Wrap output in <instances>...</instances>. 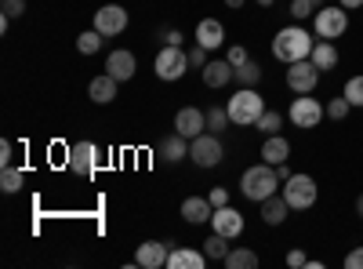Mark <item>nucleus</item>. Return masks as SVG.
I'll return each mask as SVG.
<instances>
[{
    "instance_id": "6ab92c4d",
    "label": "nucleus",
    "mask_w": 363,
    "mask_h": 269,
    "mask_svg": "<svg viewBox=\"0 0 363 269\" xmlns=\"http://www.w3.org/2000/svg\"><path fill=\"white\" fill-rule=\"evenodd\" d=\"M262 160L265 164H287L291 160V142L284 138V135H265V142H262Z\"/></svg>"
},
{
    "instance_id": "20e7f679",
    "label": "nucleus",
    "mask_w": 363,
    "mask_h": 269,
    "mask_svg": "<svg viewBox=\"0 0 363 269\" xmlns=\"http://www.w3.org/2000/svg\"><path fill=\"white\" fill-rule=\"evenodd\" d=\"M349 29V11L342 8V4H335V8H316V15H313V33L320 37V40H338L342 33Z\"/></svg>"
},
{
    "instance_id": "c85d7f7f",
    "label": "nucleus",
    "mask_w": 363,
    "mask_h": 269,
    "mask_svg": "<svg viewBox=\"0 0 363 269\" xmlns=\"http://www.w3.org/2000/svg\"><path fill=\"white\" fill-rule=\"evenodd\" d=\"M262 135H280V128H284V116L277 113V109H265L262 116H258V124H255Z\"/></svg>"
},
{
    "instance_id": "c756f323",
    "label": "nucleus",
    "mask_w": 363,
    "mask_h": 269,
    "mask_svg": "<svg viewBox=\"0 0 363 269\" xmlns=\"http://www.w3.org/2000/svg\"><path fill=\"white\" fill-rule=\"evenodd\" d=\"M22 182H26V175H22V168H4V175H0V190L4 193H18L22 190Z\"/></svg>"
},
{
    "instance_id": "f8f14e48",
    "label": "nucleus",
    "mask_w": 363,
    "mask_h": 269,
    "mask_svg": "<svg viewBox=\"0 0 363 269\" xmlns=\"http://www.w3.org/2000/svg\"><path fill=\"white\" fill-rule=\"evenodd\" d=\"M211 229L215 233H222V236H229V241H236L240 233H244V215L236 212V207H215V215H211Z\"/></svg>"
},
{
    "instance_id": "4468645a",
    "label": "nucleus",
    "mask_w": 363,
    "mask_h": 269,
    "mask_svg": "<svg viewBox=\"0 0 363 269\" xmlns=\"http://www.w3.org/2000/svg\"><path fill=\"white\" fill-rule=\"evenodd\" d=\"M167 255H171V244H164V241H145V244H138V251H135V265H142V269H164V265H167Z\"/></svg>"
},
{
    "instance_id": "39448f33",
    "label": "nucleus",
    "mask_w": 363,
    "mask_h": 269,
    "mask_svg": "<svg viewBox=\"0 0 363 269\" xmlns=\"http://www.w3.org/2000/svg\"><path fill=\"white\" fill-rule=\"evenodd\" d=\"M320 197V186L313 175H291L284 182V200L291 204V212H306V207H313Z\"/></svg>"
},
{
    "instance_id": "72a5a7b5",
    "label": "nucleus",
    "mask_w": 363,
    "mask_h": 269,
    "mask_svg": "<svg viewBox=\"0 0 363 269\" xmlns=\"http://www.w3.org/2000/svg\"><path fill=\"white\" fill-rule=\"evenodd\" d=\"M313 11H316V4L313 0H291V15L301 22V18H313Z\"/></svg>"
},
{
    "instance_id": "9d476101",
    "label": "nucleus",
    "mask_w": 363,
    "mask_h": 269,
    "mask_svg": "<svg viewBox=\"0 0 363 269\" xmlns=\"http://www.w3.org/2000/svg\"><path fill=\"white\" fill-rule=\"evenodd\" d=\"M320 84V70L313 66V58H301V62L287 66V87L294 95H313Z\"/></svg>"
},
{
    "instance_id": "7c9ffc66",
    "label": "nucleus",
    "mask_w": 363,
    "mask_h": 269,
    "mask_svg": "<svg viewBox=\"0 0 363 269\" xmlns=\"http://www.w3.org/2000/svg\"><path fill=\"white\" fill-rule=\"evenodd\" d=\"M233 121H229V109H222V106H215V109H207V131H215V135H222L225 128H229Z\"/></svg>"
},
{
    "instance_id": "a19ab883",
    "label": "nucleus",
    "mask_w": 363,
    "mask_h": 269,
    "mask_svg": "<svg viewBox=\"0 0 363 269\" xmlns=\"http://www.w3.org/2000/svg\"><path fill=\"white\" fill-rule=\"evenodd\" d=\"M11 153H15V149H11V142L4 138V142H0V164H4V168L11 164Z\"/></svg>"
},
{
    "instance_id": "aec40b11",
    "label": "nucleus",
    "mask_w": 363,
    "mask_h": 269,
    "mask_svg": "<svg viewBox=\"0 0 363 269\" xmlns=\"http://www.w3.org/2000/svg\"><path fill=\"white\" fill-rule=\"evenodd\" d=\"M116 77H109V73H99L95 80L87 84V95H91V102H99V106H109L113 99H116Z\"/></svg>"
},
{
    "instance_id": "58836bf2",
    "label": "nucleus",
    "mask_w": 363,
    "mask_h": 269,
    "mask_svg": "<svg viewBox=\"0 0 363 269\" xmlns=\"http://www.w3.org/2000/svg\"><path fill=\"white\" fill-rule=\"evenodd\" d=\"M345 269H363V248H352L345 255Z\"/></svg>"
},
{
    "instance_id": "79ce46f5",
    "label": "nucleus",
    "mask_w": 363,
    "mask_h": 269,
    "mask_svg": "<svg viewBox=\"0 0 363 269\" xmlns=\"http://www.w3.org/2000/svg\"><path fill=\"white\" fill-rule=\"evenodd\" d=\"M345 11H363V0H338Z\"/></svg>"
},
{
    "instance_id": "ddd939ff",
    "label": "nucleus",
    "mask_w": 363,
    "mask_h": 269,
    "mask_svg": "<svg viewBox=\"0 0 363 269\" xmlns=\"http://www.w3.org/2000/svg\"><path fill=\"white\" fill-rule=\"evenodd\" d=\"M203 128H207V113H203V109L186 106V109H178V113H174V131H178V135H186L189 142H193L196 135H203Z\"/></svg>"
},
{
    "instance_id": "c03bdc74",
    "label": "nucleus",
    "mask_w": 363,
    "mask_h": 269,
    "mask_svg": "<svg viewBox=\"0 0 363 269\" xmlns=\"http://www.w3.org/2000/svg\"><path fill=\"white\" fill-rule=\"evenodd\" d=\"M356 215H359V219H363V193H359V197H356Z\"/></svg>"
},
{
    "instance_id": "9b49d317",
    "label": "nucleus",
    "mask_w": 363,
    "mask_h": 269,
    "mask_svg": "<svg viewBox=\"0 0 363 269\" xmlns=\"http://www.w3.org/2000/svg\"><path fill=\"white\" fill-rule=\"evenodd\" d=\"M95 29L102 37H116V33H124L128 29V11L120 8V4H106L95 11Z\"/></svg>"
},
{
    "instance_id": "393cba45",
    "label": "nucleus",
    "mask_w": 363,
    "mask_h": 269,
    "mask_svg": "<svg viewBox=\"0 0 363 269\" xmlns=\"http://www.w3.org/2000/svg\"><path fill=\"white\" fill-rule=\"evenodd\" d=\"M255 265H258V255L251 248H229L225 269H255Z\"/></svg>"
},
{
    "instance_id": "412c9836",
    "label": "nucleus",
    "mask_w": 363,
    "mask_h": 269,
    "mask_svg": "<svg viewBox=\"0 0 363 269\" xmlns=\"http://www.w3.org/2000/svg\"><path fill=\"white\" fill-rule=\"evenodd\" d=\"M207 255L203 251H193V248H171L167 255V269H203Z\"/></svg>"
},
{
    "instance_id": "de8ad7c7",
    "label": "nucleus",
    "mask_w": 363,
    "mask_h": 269,
    "mask_svg": "<svg viewBox=\"0 0 363 269\" xmlns=\"http://www.w3.org/2000/svg\"><path fill=\"white\" fill-rule=\"evenodd\" d=\"M313 4H316V8H323V0H313Z\"/></svg>"
},
{
    "instance_id": "a878e982",
    "label": "nucleus",
    "mask_w": 363,
    "mask_h": 269,
    "mask_svg": "<svg viewBox=\"0 0 363 269\" xmlns=\"http://www.w3.org/2000/svg\"><path fill=\"white\" fill-rule=\"evenodd\" d=\"M203 255H207V258H218V262H225V255H229V236H222V233H211L207 241H203Z\"/></svg>"
},
{
    "instance_id": "37998d69",
    "label": "nucleus",
    "mask_w": 363,
    "mask_h": 269,
    "mask_svg": "<svg viewBox=\"0 0 363 269\" xmlns=\"http://www.w3.org/2000/svg\"><path fill=\"white\" fill-rule=\"evenodd\" d=\"M277 175H280V182H287V178H291V175H294V171H291V168H287V164H277Z\"/></svg>"
},
{
    "instance_id": "b1692460",
    "label": "nucleus",
    "mask_w": 363,
    "mask_h": 269,
    "mask_svg": "<svg viewBox=\"0 0 363 269\" xmlns=\"http://www.w3.org/2000/svg\"><path fill=\"white\" fill-rule=\"evenodd\" d=\"M157 153H160L167 164H178L182 157H189V138L174 131V135H167V138L160 142V149H157Z\"/></svg>"
},
{
    "instance_id": "5701e85b",
    "label": "nucleus",
    "mask_w": 363,
    "mask_h": 269,
    "mask_svg": "<svg viewBox=\"0 0 363 269\" xmlns=\"http://www.w3.org/2000/svg\"><path fill=\"white\" fill-rule=\"evenodd\" d=\"M309 58H313V66H316L320 73L335 70V66H338V48H335V40H316Z\"/></svg>"
},
{
    "instance_id": "4c0bfd02",
    "label": "nucleus",
    "mask_w": 363,
    "mask_h": 269,
    "mask_svg": "<svg viewBox=\"0 0 363 269\" xmlns=\"http://www.w3.org/2000/svg\"><path fill=\"white\" fill-rule=\"evenodd\" d=\"M207 197H211V204H215V207H225V204H229V190H225V186H215Z\"/></svg>"
},
{
    "instance_id": "2eb2a0df",
    "label": "nucleus",
    "mask_w": 363,
    "mask_h": 269,
    "mask_svg": "<svg viewBox=\"0 0 363 269\" xmlns=\"http://www.w3.org/2000/svg\"><path fill=\"white\" fill-rule=\"evenodd\" d=\"M211 215H215L211 197H186L182 200V219H186L189 226H203V222H211Z\"/></svg>"
},
{
    "instance_id": "2f4dec72",
    "label": "nucleus",
    "mask_w": 363,
    "mask_h": 269,
    "mask_svg": "<svg viewBox=\"0 0 363 269\" xmlns=\"http://www.w3.org/2000/svg\"><path fill=\"white\" fill-rule=\"evenodd\" d=\"M352 113V102L342 95V99H330L327 102V116H330V121H345V116Z\"/></svg>"
},
{
    "instance_id": "7ed1b4c3",
    "label": "nucleus",
    "mask_w": 363,
    "mask_h": 269,
    "mask_svg": "<svg viewBox=\"0 0 363 269\" xmlns=\"http://www.w3.org/2000/svg\"><path fill=\"white\" fill-rule=\"evenodd\" d=\"M229 121L236 124V128H251V124H258V116L265 113V99L255 92V87H240V92L229 99Z\"/></svg>"
},
{
    "instance_id": "c9c22d12",
    "label": "nucleus",
    "mask_w": 363,
    "mask_h": 269,
    "mask_svg": "<svg viewBox=\"0 0 363 269\" xmlns=\"http://www.w3.org/2000/svg\"><path fill=\"white\" fill-rule=\"evenodd\" d=\"M186 55H189V66H196V70H203V66L211 62V58H207V48H200V44H196V48H189Z\"/></svg>"
},
{
    "instance_id": "0eeeda50",
    "label": "nucleus",
    "mask_w": 363,
    "mask_h": 269,
    "mask_svg": "<svg viewBox=\"0 0 363 269\" xmlns=\"http://www.w3.org/2000/svg\"><path fill=\"white\" fill-rule=\"evenodd\" d=\"M153 70H157L160 80H182L186 70H189V55L182 51V44H167V48H160Z\"/></svg>"
},
{
    "instance_id": "bb28decb",
    "label": "nucleus",
    "mask_w": 363,
    "mask_h": 269,
    "mask_svg": "<svg viewBox=\"0 0 363 269\" xmlns=\"http://www.w3.org/2000/svg\"><path fill=\"white\" fill-rule=\"evenodd\" d=\"M233 80H236L240 87H258V80H262V66L247 58L244 66H236V77H233Z\"/></svg>"
},
{
    "instance_id": "4be33fe9",
    "label": "nucleus",
    "mask_w": 363,
    "mask_h": 269,
    "mask_svg": "<svg viewBox=\"0 0 363 269\" xmlns=\"http://www.w3.org/2000/svg\"><path fill=\"white\" fill-rule=\"evenodd\" d=\"M287 212H291V204H287L280 193H272L269 200H262V222H265V226H284Z\"/></svg>"
},
{
    "instance_id": "a18cd8bd",
    "label": "nucleus",
    "mask_w": 363,
    "mask_h": 269,
    "mask_svg": "<svg viewBox=\"0 0 363 269\" xmlns=\"http://www.w3.org/2000/svg\"><path fill=\"white\" fill-rule=\"evenodd\" d=\"M225 4H229V8H244V4H247V0H225Z\"/></svg>"
},
{
    "instance_id": "f3484780",
    "label": "nucleus",
    "mask_w": 363,
    "mask_h": 269,
    "mask_svg": "<svg viewBox=\"0 0 363 269\" xmlns=\"http://www.w3.org/2000/svg\"><path fill=\"white\" fill-rule=\"evenodd\" d=\"M135 70H138V62H135L131 51H124V48H120V51H109V62H106V73H109V77H116L120 84H124V80L135 77Z\"/></svg>"
},
{
    "instance_id": "49530a36",
    "label": "nucleus",
    "mask_w": 363,
    "mask_h": 269,
    "mask_svg": "<svg viewBox=\"0 0 363 269\" xmlns=\"http://www.w3.org/2000/svg\"><path fill=\"white\" fill-rule=\"evenodd\" d=\"M255 4H262V8H272V4H277V0H255Z\"/></svg>"
},
{
    "instance_id": "1a4fd4ad",
    "label": "nucleus",
    "mask_w": 363,
    "mask_h": 269,
    "mask_svg": "<svg viewBox=\"0 0 363 269\" xmlns=\"http://www.w3.org/2000/svg\"><path fill=\"white\" fill-rule=\"evenodd\" d=\"M66 164H69V171L73 175H80V178H91L99 171V146L95 142H73L69 149H66Z\"/></svg>"
},
{
    "instance_id": "423d86ee",
    "label": "nucleus",
    "mask_w": 363,
    "mask_h": 269,
    "mask_svg": "<svg viewBox=\"0 0 363 269\" xmlns=\"http://www.w3.org/2000/svg\"><path fill=\"white\" fill-rule=\"evenodd\" d=\"M222 157H225V149H222V138L215 131H203L189 142V160L196 168H218Z\"/></svg>"
},
{
    "instance_id": "473e14b6",
    "label": "nucleus",
    "mask_w": 363,
    "mask_h": 269,
    "mask_svg": "<svg viewBox=\"0 0 363 269\" xmlns=\"http://www.w3.org/2000/svg\"><path fill=\"white\" fill-rule=\"evenodd\" d=\"M345 99L352 102V109H363V77H349V84H345Z\"/></svg>"
},
{
    "instance_id": "f704fd0d",
    "label": "nucleus",
    "mask_w": 363,
    "mask_h": 269,
    "mask_svg": "<svg viewBox=\"0 0 363 269\" xmlns=\"http://www.w3.org/2000/svg\"><path fill=\"white\" fill-rule=\"evenodd\" d=\"M0 8H4L8 18H22L26 15V0H0Z\"/></svg>"
},
{
    "instance_id": "a211bd4d",
    "label": "nucleus",
    "mask_w": 363,
    "mask_h": 269,
    "mask_svg": "<svg viewBox=\"0 0 363 269\" xmlns=\"http://www.w3.org/2000/svg\"><path fill=\"white\" fill-rule=\"evenodd\" d=\"M233 77H236V66L229 62V58H211V62L203 66V84L207 87H225Z\"/></svg>"
},
{
    "instance_id": "f03ea898",
    "label": "nucleus",
    "mask_w": 363,
    "mask_h": 269,
    "mask_svg": "<svg viewBox=\"0 0 363 269\" xmlns=\"http://www.w3.org/2000/svg\"><path fill=\"white\" fill-rule=\"evenodd\" d=\"M277 186H284L280 182V175H277V168L272 164H255V168H247L244 171V178H240V193H244L247 200H255V204H262V200H269L272 193H277Z\"/></svg>"
},
{
    "instance_id": "e433bc0d",
    "label": "nucleus",
    "mask_w": 363,
    "mask_h": 269,
    "mask_svg": "<svg viewBox=\"0 0 363 269\" xmlns=\"http://www.w3.org/2000/svg\"><path fill=\"white\" fill-rule=\"evenodd\" d=\"M225 58H229L233 66H244V62H247V48H244V44H233V48L225 51Z\"/></svg>"
},
{
    "instance_id": "cd10ccee",
    "label": "nucleus",
    "mask_w": 363,
    "mask_h": 269,
    "mask_svg": "<svg viewBox=\"0 0 363 269\" xmlns=\"http://www.w3.org/2000/svg\"><path fill=\"white\" fill-rule=\"evenodd\" d=\"M102 40H106V37L99 33V29H84V33L77 37V51H80V55H99V51H102Z\"/></svg>"
},
{
    "instance_id": "6e6552de",
    "label": "nucleus",
    "mask_w": 363,
    "mask_h": 269,
    "mask_svg": "<svg viewBox=\"0 0 363 269\" xmlns=\"http://www.w3.org/2000/svg\"><path fill=\"white\" fill-rule=\"evenodd\" d=\"M287 116H291V124H294V128L309 131V128H316V124L323 121V116H327V109L320 106V99H313V95H301V99H294V102H291Z\"/></svg>"
},
{
    "instance_id": "dca6fc26",
    "label": "nucleus",
    "mask_w": 363,
    "mask_h": 269,
    "mask_svg": "<svg viewBox=\"0 0 363 269\" xmlns=\"http://www.w3.org/2000/svg\"><path fill=\"white\" fill-rule=\"evenodd\" d=\"M196 44L207 51H218L225 44V26L218 18H200L196 22Z\"/></svg>"
},
{
    "instance_id": "ea45409f",
    "label": "nucleus",
    "mask_w": 363,
    "mask_h": 269,
    "mask_svg": "<svg viewBox=\"0 0 363 269\" xmlns=\"http://www.w3.org/2000/svg\"><path fill=\"white\" fill-rule=\"evenodd\" d=\"M287 265H294V269L309 265V255H306V251H287Z\"/></svg>"
},
{
    "instance_id": "f257e3e1",
    "label": "nucleus",
    "mask_w": 363,
    "mask_h": 269,
    "mask_svg": "<svg viewBox=\"0 0 363 269\" xmlns=\"http://www.w3.org/2000/svg\"><path fill=\"white\" fill-rule=\"evenodd\" d=\"M309 55H313V33L309 29L287 26L272 37V58H277V62L291 66V62H301V58H309Z\"/></svg>"
}]
</instances>
